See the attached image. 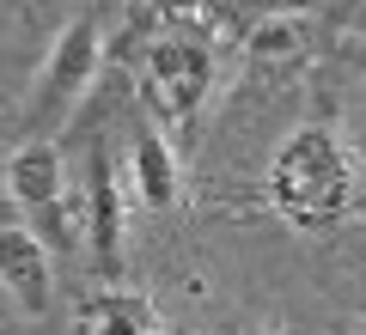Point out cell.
<instances>
[{
    "label": "cell",
    "instance_id": "6da1fadb",
    "mask_svg": "<svg viewBox=\"0 0 366 335\" xmlns=\"http://www.w3.org/2000/svg\"><path fill=\"white\" fill-rule=\"evenodd\" d=\"M269 201L293 226H330L360 201V165L342 129L330 122H305L269 159Z\"/></svg>",
    "mask_w": 366,
    "mask_h": 335
},
{
    "label": "cell",
    "instance_id": "7a4b0ae2",
    "mask_svg": "<svg viewBox=\"0 0 366 335\" xmlns=\"http://www.w3.org/2000/svg\"><path fill=\"white\" fill-rule=\"evenodd\" d=\"M214 91V49L196 31H165L141 55V98L165 129H189Z\"/></svg>",
    "mask_w": 366,
    "mask_h": 335
},
{
    "label": "cell",
    "instance_id": "3957f363",
    "mask_svg": "<svg viewBox=\"0 0 366 335\" xmlns=\"http://www.w3.org/2000/svg\"><path fill=\"white\" fill-rule=\"evenodd\" d=\"M98 61H104V37H98V25H92V19H74V25L55 37L49 61H43L37 86H31V104H25L31 134H55L67 116H74V104L86 98L92 79H98Z\"/></svg>",
    "mask_w": 366,
    "mask_h": 335
},
{
    "label": "cell",
    "instance_id": "277c9868",
    "mask_svg": "<svg viewBox=\"0 0 366 335\" xmlns=\"http://www.w3.org/2000/svg\"><path fill=\"white\" fill-rule=\"evenodd\" d=\"M6 195L25 207L31 219H61L74 207L67 195V171H61V146L55 134H31L13 159H6Z\"/></svg>",
    "mask_w": 366,
    "mask_h": 335
},
{
    "label": "cell",
    "instance_id": "5b68a950",
    "mask_svg": "<svg viewBox=\"0 0 366 335\" xmlns=\"http://www.w3.org/2000/svg\"><path fill=\"white\" fill-rule=\"evenodd\" d=\"M0 293L13 299L19 317H49L55 299V262L31 226H0Z\"/></svg>",
    "mask_w": 366,
    "mask_h": 335
},
{
    "label": "cell",
    "instance_id": "8992f818",
    "mask_svg": "<svg viewBox=\"0 0 366 335\" xmlns=\"http://www.w3.org/2000/svg\"><path fill=\"white\" fill-rule=\"evenodd\" d=\"M129 183H134V201L141 207H177V153L165 146V134L141 129L129 146Z\"/></svg>",
    "mask_w": 366,
    "mask_h": 335
},
{
    "label": "cell",
    "instance_id": "52a82bcc",
    "mask_svg": "<svg viewBox=\"0 0 366 335\" xmlns=\"http://www.w3.org/2000/svg\"><path fill=\"white\" fill-rule=\"evenodd\" d=\"M74 335H159L153 305L134 293H92L74 311Z\"/></svg>",
    "mask_w": 366,
    "mask_h": 335
},
{
    "label": "cell",
    "instance_id": "ba28073f",
    "mask_svg": "<svg viewBox=\"0 0 366 335\" xmlns=\"http://www.w3.org/2000/svg\"><path fill=\"white\" fill-rule=\"evenodd\" d=\"M86 226H92V250L104 269L122 262V189H117V171L98 159L92 165V189H86Z\"/></svg>",
    "mask_w": 366,
    "mask_h": 335
},
{
    "label": "cell",
    "instance_id": "9c48e42d",
    "mask_svg": "<svg viewBox=\"0 0 366 335\" xmlns=\"http://www.w3.org/2000/svg\"><path fill=\"white\" fill-rule=\"evenodd\" d=\"M244 49L257 55V61H300L305 55V25L293 13H262L257 31L244 37Z\"/></svg>",
    "mask_w": 366,
    "mask_h": 335
},
{
    "label": "cell",
    "instance_id": "30bf717a",
    "mask_svg": "<svg viewBox=\"0 0 366 335\" xmlns=\"http://www.w3.org/2000/svg\"><path fill=\"white\" fill-rule=\"evenodd\" d=\"M226 6H232V0H165V19H171L177 31H196V37H208V31L226 19Z\"/></svg>",
    "mask_w": 366,
    "mask_h": 335
},
{
    "label": "cell",
    "instance_id": "8fae6325",
    "mask_svg": "<svg viewBox=\"0 0 366 335\" xmlns=\"http://www.w3.org/2000/svg\"><path fill=\"white\" fill-rule=\"evenodd\" d=\"M360 335H366V317H360Z\"/></svg>",
    "mask_w": 366,
    "mask_h": 335
}]
</instances>
